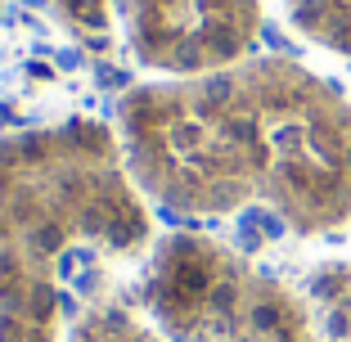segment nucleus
Masks as SVG:
<instances>
[{"mask_svg": "<svg viewBox=\"0 0 351 342\" xmlns=\"http://www.w3.org/2000/svg\"><path fill=\"white\" fill-rule=\"evenodd\" d=\"M50 5L68 19V27H77L90 41H104L113 32V0H50Z\"/></svg>", "mask_w": 351, "mask_h": 342, "instance_id": "6e6552de", "label": "nucleus"}, {"mask_svg": "<svg viewBox=\"0 0 351 342\" xmlns=\"http://www.w3.org/2000/svg\"><path fill=\"white\" fill-rule=\"evenodd\" d=\"M135 59L171 77L207 73L252 50L261 0H117Z\"/></svg>", "mask_w": 351, "mask_h": 342, "instance_id": "20e7f679", "label": "nucleus"}, {"mask_svg": "<svg viewBox=\"0 0 351 342\" xmlns=\"http://www.w3.org/2000/svg\"><path fill=\"white\" fill-rule=\"evenodd\" d=\"M311 311L329 342H351V266L324 261L311 275Z\"/></svg>", "mask_w": 351, "mask_h": 342, "instance_id": "423d86ee", "label": "nucleus"}, {"mask_svg": "<svg viewBox=\"0 0 351 342\" xmlns=\"http://www.w3.org/2000/svg\"><path fill=\"white\" fill-rule=\"evenodd\" d=\"M68 342H167V338H162V329H154L126 297L104 293V297L86 302L82 311H77Z\"/></svg>", "mask_w": 351, "mask_h": 342, "instance_id": "39448f33", "label": "nucleus"}, {"mask_svg": "<svg viewBox=\"0 0 351 342\" xmlns=\"http://www.w3.org/2000/svg\"><path fill=\"white\" fill-rule=\"evenodd\" d=\"M284 10L306 41L351 59V0H284Z\"/></svg>", "mask_w": 351, "mask_h": 342, "instance_id": "0eeeda50", "label": "nucleus"}, {"mask_svg": "<svg viewBox=\"0 0 351 342\" xmlns=\"http://www.w3.org/2000/svg\"><path fill=\"white\" fill-rule=\"evenodd\" d=\"M140 302L176 342H329L302 293L207 234H167Z\"/></svg>", "mask_w": 351, "mask_h": 342, "instance_id": "7ed1b4c3", "label": "nucleus"}, {"mask_svg": "<svg viewBox=\"0 0 351 342\" xmlns=\"http://www.w3.org/2000/svg\"><path fill=\"white\" fill-rule=\"evenodd\" d=\"M140 194L189 221L266 208L298 234L351 225V104L279 54L145 82L117 104Z\"/></svg>", "mask_w": 351, "mask_h": 342, "instance_id": "f257e3e1", "label": "nucleus"}, {"mask_svg": "<svg viewBox=\"0 0 351 342\" xmlns=\"http://www.w3.org/2000/svg\"><path fill=\"white\" fill-rule=\"evenodd\" d=\"M154 239L122 140L73 117L0 140V342H59V284L77 248L131 257Z\"/></svg>", "mask_w": 351, "mask_h": 342, "instance_id": "f03ea898", "label": "nucleus"}]
</instances>
